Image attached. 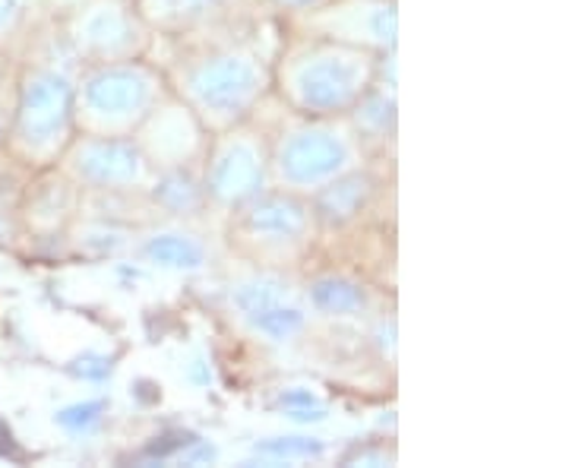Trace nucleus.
I'll list each match as a JSON object with an SVG mask.
<instances>
[{
    "label": "nucleus",
    "mask_w": 569,
    "mask_h": 468,
    "mask_svg": "<svg viewBox=\"0 0 569 468\" xmlns=\"http://www.w3.org/2000/svg\"><path fill=\"white\" fill-rule=\"evenodd\" d=\"M70 111H73L70 82L51 70H36L22 80L20 102H17V137L29 149H51L67 133Z\"/></svg>",
    "instance_id": "nucleus-1"
},
{
    "label": "nucleus",
    "mask_w": 569,
    "mask_h": 468,
    "mask_svg": "<svg viewBox=\"0 0 569 468\" xmlns=\"http://www.w3.org/2000/svg\"><path fill=\"white\" fill-rule=\"evenodd\" d=\"M260 452L269 456H320L323 444L320 440H307V437H282V440H266L260 444Z\"/></svg>",
    "instance_id": "nucleus-14"
},
{
    "label": "nucleus",
    "mask_w": 569,
    "mask_h": 468,
    "mask_svg": "<svg viewBox=\"0 0 569 468\" xmlns=\"http://www.w3.org/2000/svg\"><path fill=\"white\" fill-rule=\"evenodd\" d=\"M260 183H263V168H260L257 152L250 146H231L212 168L209 187L224 203H241L260 190Z\"/></svg>",
    "instance_id": "nucleus-7"
},
{
    "label": "nucleus",
    "mask_w": 569,
    "mask_h": 468,
    "mask_svg": "<svg viewBox=\"0 0 569 468\" xmlns=\"http://www.w3.org/2000/svg\"><path fill=\"white\" fill-rule=\"evenodd\" d=\"M370 197V183L361 175H351V178H342V181L329 183L320 200H317V212L320 219L329 225H342L348 219H355L361 212V206L367 203Z\"/></svg>",
    "instance_id": "nucleus-10"
},
{
    "label": "nucleus",
    "mask_w": 569,
    "mask_h": 468,
    "mask_svg": "<svg viewBox=\"0 0 569 468\" xmlns=\"http://www.w3.org/2000/svg\"><path fill=\"white\" fill-rule=\"evenodd\" d=\"M80 374L82 377H92V380H99V377H108V370H111V365L104 361V358H86V361H80Z\"/></svg>",
    "instance_id": "nucleus-17"
},
{
    "label": "nucleus",
    "mask_w": 569,
    "mask_h": 468,
    "mask_svg": "<svg viewBox=\"0 0 569 468\" xmlns=\"http://www.w3.org/2000/svg\"><path fill=\"white\" fill-rule=\"evenodd\" d=\"M102 411H104L102 402H82V406L63 408L61 415H58V421H61L67 430H89L92 425H99Z\"/></svg>",
    "instance_id": "nucleus-15"
},
{
    "label": "nucleus",
    "mask_w": 569,
    "mask_h": 468,
    "mask_svg": "<svg viewBox=\"0 0 569 468\" xmlns=\"http://www.w3.org/2000/svg\"><path fill=\"white\" fill-rule=\"evenodd\" d=\"M174 3H197V0H174Z\"/></svg>",
    "instance_id": "nucleus-21"
},
{
    "label": "nucleus",
    "mask_w": 569,
    "mask_h": 468,
    "mask_svg": "<svg viewBox=\"0 0 569 468\" xmlns=\"http://www.w3.org/2000/svg\"><path fill=\"white\" fill-rule=\"evenodd\" d=\"M282 402H284V406H305V408H310V406H313V396H310V392H291V396H284Z\"/></svg>",
    "instance_id": "nucleus-19"
},
{
    "label": "nucleus",
    "mask_w": 569,
    "mask_h": 468,
    "mask_svg": "<svg viewBox=\"0 0 569 468\" xmlns=\"http://www.w3.org/2000/svg\"><path fill=\"white\" fill-rule=\"evenodd\" d=\"M121 36H127V29H123L121 17H114V13H102V17H96V20L89 22V39L92 41H118Z\"/></svg>",
    "instance_id": "nucleus-16"
},
{
    "label": "nucleus",
    "mask_w": 569,
    "mask_h": 468,
    "mask_svg": "<svg viewBox=\"0 0 569 468\" xmlns=\"http://www.w3.org/2000/svg\"><path fill=\"white\" fill-rule=\"evenodd\" d=\"M156 197H159L168 209H174V212H187V209H193L197 200H200L193 181H190V178H183V175H174V178L162 181V187L156 190Z\"/></svg>",
    "instance_id": "nucleus-13"
},
{
    "label": "nucleus",
    "mask_w": 569,
    "mask_h": 468,
    "mask_svg": "<svg viewBox=\"0 0 569 468\" xmlns=\"http://www.w3.org/2000/svg\"><path fill=\"white\" fill-rule=\"evenodd\" d=\"M140 156L130 143L121 140H99L80 152L82 178L96 183H130L140 178Z\"/></svg>",
    "instance_id": "nucleus-8"
},
{
    "label": "nucleus",
    "mask_w": 569,
    "mask_h": 468,
    "mask_svg": "<svg viewBox=\"0 0 569 468\" xmlns=\"http://www.w3.org/2000/svg\"><path fill=\"white\" fill-rule=\"evenodd\" d=\"M238 307L247 313V320L266 332L269 339H288L305 326V313L298 307H288L282 301V286L276 282H253L238 291Z\"/></svg>",
    "instance_id": "nucleus-6"
},
{
    "label": "nucleus",
    "mask_w": 569,
    "mask_h": 468,
    "mask_svg": "<svg viewBox=\"0 0 569 468\" xmlns=\"http://www.w3.org/2000/svg\"><path fill=\"white\" fill-rule=\"evenodd\" d=\"M298 96L310 111H342L361 96V70L346 58H320L301 70Z\"/></svg>",
    "instance_id": "nucleus-3"
},
{
    "label": "nucleus",
    "mask_w": 569,
    "mask_h": 468,
    "mask_svg": "<svg viewBox=\"0 0 569 468\" xmlns=\"http://www.w3.org/2000/svg\"><path fill=\"white\" fill-rule=\"evenodd\" d=\"M146 253L156 263L171 266V269H197L203 263V250L187 238H178V235H162V238L149 241Z\"/></svg>",
    "instance_id": "nucleus-12"
},
{
    "label": "nucleus",
    "mask_w": 569,
    "mask_h": 468,
    "mask_svg": "<svg viewBox=\"0 0 569 468\" xmlns=\"http://www.w3.org/2000/svg\"><path fill=\"white\" fill-rule=\"evenodd\" d=\"M284 7H310V3H317V0H279Z\"/></svg>",
    "instance_id": "nucleus-20"
},
{
    "label": "nucleus",
    "mask_w": 569,
    "mask_h": 468,
    "mask_svg": "<svg viewBox=\"0 0 569 468\" xmlns=\"http://www.w3.org/2000/svg\"><path fill=\"white\" fill-rule=\"evenodd\" d=\"M247 225L250 231L269 235V238H298L305 231L307 212L305 206L291 197H263L250 206Z\"/></svg>",
    "instance_id": "nucleus-9"
},
{
    "label": "nucleus",
    "mask_w": 569,
    "mask_h": 468,
    "mask_svg": "<svg viewBox=\"0 0 569 468\" xmlns=\"http://www.w3.org/2000/svg\"><path fill=\"white\" fill-rule=\"evenodd\" d=\"M310 298L326 313H355V310L365 307V291L355 282H346V279H323V282H317V286L310 288Z\"/></svg>",
    "instance_id": "nucleus-11"
},
{
    "label": "nucleus",
    "mask_w": 569,
    "mask_h": 468,
    "mask_svg": "<svg viewBox=\"0 0 569 468\" xmlns=\"http://www.w3.org/2000/svg\"><path fill=\"white\" fill-rule=\"evenodd\" d=\"M260 77L244 58H216L193 73V96L219 114H238L253 102Z\"/></svg>",
    "instance_id": "nucleus-2"
},
{
    "label": "nucleus",
    "mask_w": 569,
    "mask_h": 468,
    "mask_svg": "<svg viewBox=\"0 0 569 468\" xmlns=\"http://www.w3.org/2000/svg\"><path fill=\"white\" fill-rule=\"evenodd\" d=\"M86 104L99 114L108 118H123V114H133L140 111L146 99H149V86L142 80L137 70H127V67H114V70H102L96 77L86 80Z\"/></svg>",
    "instance_id": "nucleus-5"
},
{
    "label": "nucleus",
    "mask_w": 569,
    "mask_h": 468,
    "mask_svg": "<svg viewBox=\"0 0 569 468\" xmlns=\"http://www.w3.org/2000/svg\"><path fill=\"white\" fill-rule=\"evenodd\" d=\"M20 13V0H0V29H7Z\"/></svg>",
    "instance_id": "nucleus-18"
},
{
    "label": "nucleus",
    "mask_w": 569,
    "mask_h": 468,
    "mask_svg": "<svg viewBox=\"0 0 569 468\" xmlns=\"http://www.w3.org/2000/svg\"><path fill=\"white\" fill-rule=\"evenodd\" d=\"M346 165V146L329 133H298L282 149V171L288 181L317 183L339 175Z\"/></svg>",
    "instance_id": "nucleus-4"
}]
</instances>
